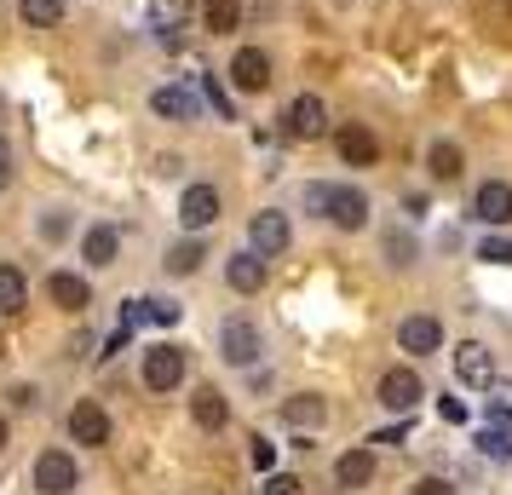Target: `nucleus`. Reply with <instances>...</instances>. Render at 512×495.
Listing matches in <instances>:
<instances>
[{
	"instance_id": "1",
	"label": "nucleus",
	"mask_w": 512,
	"mask_h": 495,
	"mask_svg": "<svg viewBox=\"0 0 512 495\" xmlns=\"http://www.w3.org/2000/svg\"><path fill=\"white\" fill-rule=\"evenodd\" d=\"M305 208L323 213L334 231H363L369 225V196L357 185H305Z\"/></svg>"
},
{
	"instance_id": "2",
	"label": "nucleus",
	"mask_w": 512,
	"mask_h": 495,
	"mask_svg": "<svg viewBox=\"0 0 512 495\" xmlns=\"http://www.w3.org/2000/svg\"><path fill=\"white\" fill-rule=\"evenodd\" d=\"M259 352H265V334H259V323H248V317H225V323H219V357H225V363H236V369H254Z\"/></svg>"
},
{
	"instance_id": "3",
	"label": "nucleus",
	"mask_w": 512,
	"mask_h": 495,
	"mask_svg": "<svg viewBox=\"0 0 512 495\" xmlns=\"http://www.w3.org/2000/svg\"><path fill=\"white\" fill-rule=\"evenodd\" d=\"M185 352H179V346H167V340H156V346H150V352H144V386H150V392H179V380H185Z\"/></svg>"
},
{
	"instance_id": "4",
	"label": "nucleus",
	"mask_w": 512,
	"mask_h": 495,
	"mask_svg": "<svg viewBox=\"0 0 512 495\" xmlns=\"http://www.w3.org/2000/svg\"><path fill=\"white\" fill-rule=\"evenodd\" d=\"M288 242H294L288 213H277V208L254 213V225H248V248H254V254H265V260H282V254H288Z\"/></svg>"
},
{
	"instance_id": "5",
	"label": "nucleus",
	"mask_w": 512,
	"mask_h": 495,
	"mask_svg": "<svg viewBox=\"0 0 512 495\" xmlns=\"http://www.w3.org/2000/svg\"><path fill=\"white\" fill-rule=\"evenodd\" d=\"M374 398L386 403L392 415H415V403L426 398V380H420L415 369H386L380 386H374Z\"/></svg>"
},
{
	"instance_id": "6",
	"label": "nucleus",
	"mask_w": 512,
	"mask_h": 495,
	"mask_svg": "<svg viewBox=\"0 0 512 495\" xmlns=\"http://www.w3.org/2000/svg\"><path fill=\"white\" fill-rule=\"evenodd\" d=\"M150 110L162 121H196L202 116V87L196 81H167V87L150 93Z\"/></svg>"
},
{
	"instance_id": "7",
	"label": "nucleus",
	"mask_w": 512,
	"mask_h": 495,
	"mask_svg": "<svg viewBox=\"0 0 512 495\" xmlns=\"http://www.w3.org/2000/svg\"><path fill=\"white\" fill-rule=\"evenodd\" d=\"M455 380L472 386V392H489L495 386V352H489L484 340H461L455 346Z\"/></svg>"
},
{
	"instance_id": "8",
	"label": "nucleus",
	"mask_w": 512,
	"mask_h": 495,
	"mask_svg": "<svg viewBox=\"0 0 512 495\" xmlns=\"http://www.w3.org/2000/svg\"><path fill=\"white\" fill-rule=\"evenodd\" d=\"M75 478H81V472H75L70 449H41V455H35V490L41 495H70Z\"/></svg>"
},
{
	"instance_id": "9",
	"label": "nucleus",
	"mask_w": 512,
	"mask_h": 495,
	"mask_svg": "<svg viewBox=\"0 0 512 495\" xmlns=\"http://www.w3.org/2000/svg\"><path fill=\"white\" fill-rule=\"evenodd\" d=\"M282 127H288V139H323L328 133V104L317 93H300L294 104H288Z\"/></svg>"
},
{
	"instance_id": "10",
	"label": "nucleus",
	"mask_w": 512,
	"mask_h": 495,
	"mask_svg": "<svg viewBox=\"0 0 512 495\" xmlns=\"http://www.w3.org/2000/svg\"><path fill=\"white\" fill-rule=\"evenodd\" d=\"M231 87L236 93H265L271 87V52L265 47H242L231 58Z\"/></svg>"
},
{
	"instance_id": "11",
	"label": "nucleus",
	"mask_w": 512,
	"mask_h": 495,
	"mask_svg": "<svg viewBox=\"0 0 512 495\" xmlns=\"http://www.w3.org/2000/svg\"><path fill=\"white\" fill-rule=\"evenodd\" d=\"M397 346H403L409 357L443 352V323L438 317H426V311H420V317H403V323H397Z\"/></svg>"
},
{
	"instance_id": "12",
	"label": "nucleus",
	"mask_w": 512,
	"mask_h": 495,
	"mask_svg": "<svg viewBox=\"0 0 512 495\" xmlns=\"http://www.w3.org/2000/svg\"><path fill=\"white\" fill-rule=\"evenodd\" d=\"M173 323H179V306L162 300V294L127 300V311H121V329H173Z\"/></svg>"
},
{
	"instance_id": "13",
	"label": "nucleus",
	"mask_w": 512,
	"mask_h": 495,
	"mask_svg": "<svg viewBox=\"0 0 512 495\" xmlns=\"http://www.w3.org/2000/svg\"><path fill=\"white\" fill-rule=\"evenodd\" d=\"M219 213H225V202H219L213 185H190L185 196H179V225H185V231H208Z\"/></svg>"
},
{
	"instance_id": "14",
	"label": "nucleus",
	"mask_w": 512,
	"mask_h": 495,
	"mask_svg": "<svg viewBox=\"0 0 512 495\" xmlns=\"http://www.w3.org/2000/svg\"><path fill=\"white\" fill-rule=\"evenodd\" d=\"M225 283H231L236 294H259V288L271 283V260H265V254H254V248H242V254H231V260H225Z\"/></svg>"
},
{
	"instance_id": "15",
	"label": "nucleus",
	"mask_w": 512,
	"mask_h": 495,
	"mask_svg": "<svg viewBox=\"0 0 512 495\" xmlns=\"http://www.w3.org/2000/svg\"><path fill=\"white\" fill-rule=\"evenodd\" d=\"M334 144H340V162L346 167H374L380 162V139H374L363 121H346V127L334 133Z\"/></svg>"
},
{
	"instance_id": "16",
	"label": "nucleus",
	"mask_w": 512,
	"mask_h": 495,
	"mask_svg": "<svg viewBox=\"0 0 512 495\" xmlns=\"http://www.w3.org/2000/svg\"><path fill=\"white\" fill-rule=\"evenodd\" d=\"M190 12H196V0H150V29L162 47H179V29L190 24Z\"/></svg>"
},
{
	"instance_id": "17",
	"label": "nucleus",
	"mask_w": 512,
	"mask_h": 495,
	"mask_svg": "<svg viewBox=\"0 0 512 495\" xmlns=\"http://www.w3.org/2000/svg\"><path fill=\"white\" fill-rule=\"evenodd\" d=\"M190 421L202 426V432H225V421H231V398H225L219 386H196V392H190Z\"/></svg>"
},
{
	"instance_id": "18",
	"label": "nucleus",
	"mask_w": 512,
	"mask_h": 495,
	"mask_svg": "<svg viewBox=\"0 0 512 495\" xmlns=\"http://www.w3.org/2000/svg\"><path fill=\"white\" fill-rule=\"evenodd\" d=\"M47 300L58 311H87V306H93V288H87L81 271H52V277H47Z\"/></svg>"
},
{
	"instance_id": "19",
	"label": "nucleus",
	"mask_w": 512,
	"mask_h": 495,
	"mask_svg": "<svg viewBox=\"0 0 512 495\" xmlns=\"http://www.w3.org/2000/svg\"><path fill=\"white\" fill-rule=\"evenodd\" d=\"M70 438H75V444H87V449L110 444V415H104L93 398L75 403V409H70Z\"/></svg>"
},
{
	"instance_id": "20",
	"label": "nucleus",
	"mask_w": 512,
	"mask_h": 495,
	"mask_svg": "<svg viewBox=\"0 0 512 495\" xmlns=\"http://www.w3.org/2000/svg\"><path fill=\"white\" fill-rule=\"evenodd\" d=\"M472 213H478L484 225H512V185H501V179L478 185V196H472Z\"/></svg>"
},
{
	"instance_id": "21",
	"label": "nucleus",
	"mask_w": 512,
	"mask_h": 495,
	"mask_svg": "<svg viewBox=\"0 0 512 495\" xmlns=\"http://www.w3.org/2000/svg\"><path fill=\"white\" fill-rule=\"evenodd\" d=\"M116 254H121L116 225H87V231H81V260L87 265H116Z\"/></svg>"
},
{
	"instance_id": "22",
	"label": "nucleus",
	"mask_w": 512,
	"mask_h": 495,
	"mask_svg": "<svg viewBox=\"0 0 512 495\" xmlns=\"http://www.w3.org/2000/svg\"><path fill=\"white\" fill-rule=\"evenodd\" d=\"M282 421L294 426V432H317V426L328 421V403L317 398V392H300V398L282 403Z\"/></svg>"
},
{
	"instance_id": "23",
	"label": "nucleus",
	"mask_w": 512,
	"mask_h": 495,
	"mask_svg": "<svg viewBox=\"0 0 512 495\" xmlns=\"http://www.w3.org/2000/svg\"><path fill=\"white\" fill-rule=\"evenodd\" d=\"M334 484H340V490H363V484H374V455L369 449H346V455L334 461Z\"/></svg>"
},
{
	"instance_id": "24",
	"label": "nucleus",
	"mask_w": 512,
	"mask_h": 495,
	"mask_svg": "<svg viewBox=\"0 0 512 495\" xmlns=\"http://www.w3.org/2000/svg\"><path fill=\"white\" fill-rule=\"evenodd\" d=\"M472 444H478V455H489V461H512V415H489V426Z\"/></svg>"
},
{
	"instance_id": "25",
	"label": "nucleus",
	"mask_w": 512,
	"mask_h": 495,
	"mask_svg": "<svg viewBox=\"0 0 512 495\" xmlns=\"http://www.w3.org/2000/svg\"><path fill=\"white\" fill-rule=\"evenodd\" d=\"M426 167H432V179H438V185H455V179H461V167H466L461 144L438 139V144H432V150H426Z\"/></svg>"
},
{
	"instance_id": "26",
	"label": "nucleus",
	"mask_w": 512,
	"mask_h": 495,
	"mask_svg": "<svg viewBox=\"0 0 512 495\" xmlns=\"http://www.w3.org/2000/svg\"><path fill=\"white\" fill-rule=\"evenodd\" d=\"M29 306V283L18 265H0V317H18Z\"/></svg>"
},
{
	"instance_id": "27",
	"label": "nucleus",
	"mask_w": 512,
	"mask_h": 495,
	"mask_svg": "<svg viewBox=\"0 0 512 495\" xmlns=\"http://www.w3.org/2000/svg\"><path fill=\"white\" fill-rule=\"evenodd\" d=\"M242 24V0H202V29L208 35H231Z\"/></svg>"
},
{
	"instance_id": "28",
	"label": "nucleus",
	"mask_w": 512,
	"mask_h": 495,
	"mask_svg": "<svg viewBox=\"0 0 512 495\" xmlns=\"http://www.w3.org/2000/svg\"><path fill=\"white\" fill-rule=\"evenodd\" d=\"M18 18L29 29H58L64 24V0H18Z\"/></svg>"
},
{
	"instance_id": "29",
	"label": "nucleus",
	"mask_w": 512,
	"mask_h": 495,
	"mask_svg": "<svg viewBox=\"0 0 512 495\" xmlns=\"http://www.w3.org/2000/svg\"><path fill=\"white\" fill-rule=\"evenodd\" d=\"M202 260H208V248L190 236V242H173V248H167V260H162V265L173 271V277H190V271H196Z\"/></svg>"
},
{
	"instance_id": "30",
	"label": "nucleus",
	"mask_w": 512,
	"mask_h": 495,
	"mask_svg": "<svg viewBox=\"0 0 512 495\" xmlns=\"http://www.w3.org/2000/svg\"><path fill=\"white\" fill-rule=\"evenodd\" d=\"M196 87H202V98L213 104V116H225V121H236V98L213 81V75H196Z\"/></svg>"
},
{
	"instance_id": "31",
	"label": "nucleus",
	"mask_w": 512,
	"mask_h": 495,
	"mask_svg": "<svg viewBox=\"0 0 512 495\" xmlns=\"http://www.w3.org/2000/svg\"><path fill=\"white\" fill-rule=\"evenodd\" d=\"M478 260L484 265H512V236H484V242H478Z\"/></svg>"
},
{
	"instance_id": "32",
	"label": "nucleus",
	"mask_w": 512,
	"mask_h": 495,
	"mask_svg": "<svg viewBox=\"0 0 512 495\" xmlns=\"http://www.w3.org/2000/svg\"><path fill=\"white\" fill-rule=\"evenodd\" d=\"M265 495H305V484L294 472H265Z\"/></svg>"
},
{
	"instance_id": "33",
	"label": "nucleus",
	"mask_w": 512,
	"mask_h": 495,
	"mask_svg": "<svg viewBox=\"0 0 512 495\" xmlns=\"http://www.w3.org/2000/svg\"><path fill=\"white\" fill-rule=\"evenodd\" d=\"M409 426H415V415H403L397 426H380V432H374L369 444H386V449H392V444H409Z\"/></svg>"
},
{
	"instance_id": "34",
	"label": "nucleus",
	"mask_w": 512,
	"mask_h": 495,
	"mask_svg": "<svg viewBox=\"0 0 512 495\" xmlns=\"http://www.w3.org/2000/svg\"><path fill=\"white\" fill-rule=\"evenodd\" d=\"M248 455H254L259 472H277V444H271V438H254V449H248Z\"/></svg>"
},
{
	"instance_id": "35",
	"label": "nucleus",
	"mask_w": 512,
	"mask_h": 495,
	"mask_svg": "<svg viewBox=\"0 0 512 495\" xmlns=\"http://www.w3.org/2000/svg\"><path fill=\"white\" fill-rule=\"evenodd\" d=\"M489 415H512V380L489 386Z\"/></svg>"
},
{
	"instance_id": "36",
	"label": "nucleus",
	"mask_w": 512,
	"mask_h": 495,
	"mask_svg": "<svg viewBox=\"0 0 512 495\" xmlns=\"http://www.w3.org/2000/svg\"><path fill=\"white\" fill-rule=\"evenodd\" d=\"M438 415H443L449 426H461V421H466V403L455 398V392H449V398H438Z\"/></svg>"
},
{
	"instance_id": "37",
	"label": "nucleus",
	"mask_w": 512,
	"mask_h": 495,
	"mask_svg": "<svg viewBox=\"0 0 512 495\" xmlns=\"http://www.w3.org/2000/svg\"><path fill=\"white\" fill-rule=\"evenodd\" d=\"M409 495H455V484H443V478H420V484H409Z\"/></svg>"
},
{
	"instance_id": "38",
	"label": "nucleus",
	"mask_w": 512,
	"mask_h": 495,
	"mask_svg": "<svg viewBox=\"0 0 512 495\" xmlns=\"http://www.w3.org/2000/svg\"><path fill=\"white\" fill-rule=\"evenodd\" d=\"M12 185V144L0 139V190Z\"/></svg>"
},
{
	"instance_id": "39",
	"label": "nucleus",
	"mask_w": 512,
	"mask_h": 495,
	"mask_svg": "<svg viewBox=\"0 0 512 495\" xmlns=\"http://www.w3.org/2000/svg\"><path fill=\"white\" fill-rule=\"evenodd\" d=\"M403 213H409V219H420V213H426V190H415V196H403Z\"/></svg>"
},
{
	"instance_id": "40",
	"label": "nucleus",
	"mask_w": 512,
	"mask_h": 495,
	"mask_svg": "<svg viewBox=\"0 0 512 495\" xmlns=\"http://www.w3.org/2000/svg\"><path fill=\"white\" fill-rule=\"evenodd\" d=\"M35 403V386H12V409H29Z\"/></svg>"
},
{
	"instance_id": "41",
	"label": "nucleus",
	"mask_w": 512,
	"mask_h": 495,
	"mask_svg": "<svg viewBox=\"0 0 512 495\" xmlns=\"http://www.w3.org/2000/svg\"><path fill=\"white\" fill-rule=\"evenodd\" d=\"M0 449H6V415H0Z\"/></svg>"
}]
</instances>
